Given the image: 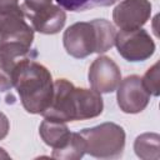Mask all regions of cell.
Masks as SVG:
<instances>
[{
  "label": "cell",
  "instance_id": "1",
  "mask_svg": "<svg viewBox=\"0 0 160 160\" xmlns=\"http://www.w3.org/2000/svg\"><path fill=\"white\" fill-rule=\"evenodd\" d=\"M102 109L104 102L98 91L75 88L66 79H58L54 81L50 105L41 115L65 122L96 118L102 112Z\"/></svg>",
  "mask_w": 160,
  "mask_h": 160
},
{
  "label": "cell",
  "instance_id": "2",
  "mask_svg": "<svg viewBox=\"0 0 160 160\" xmlns=\"http://www.w3.org/2000/svg\"><path fill=\"white\" fill-rule=\"evenodd\" d=\"M11 81L28 112L41 115L48 109L54 92V82L50 71L44 65L34 58L24 59L14 68Z\"/></svg>",
  "mask_w": 160,
  "mask_h": 160
},
{
  "label": "cell",
  "instance_id": "3",
  "mask_svg": "<svg viewBox=\"0 0 160 160\" xmlns=\"http://www.w3.org/2000/svg\"><path fill=\"white\" fill-rule=\"evenodd\" d=\"M115 38L116 30L110 21L95 19L70 25L62 35V44L70 56L84 59L92 52L101 54L111 49Z\"/></svg>",
  "mask_w": 160,
  "mask_h": 160
},
{
  "label": "cell",
  "instance_id": "4",
  "mask_svg": "<svg viewBox=\"0 0 160 160\" xmlns=\"http://www.w3.org/2000/svg\"><path fill=\"white\" fill-rule=\"evenodd\" d=\"M85 145V154L99 159H118L125 148V131L115 122H102L79 131Z\"/></svg>",
  "mask_w": 160,
  "mask_h": 160
},
{
  "label": "cell",
  "instance_id": "5",
  "mask_svg": "<svg viewBox=\"0 0 160 160\" xmlns=\"http://www.w3.org/2000/svg\"><path fill=\"white\" fill-rule=\"evenodd\" d=\"M34 29L25 20L19 0H0V44H21L30 46Z\"/></svg>",
  "mask_w": 160,
  "mask_h": 160
},
{
  "label": "cell",
  "instance_id": "6",
  "mask_svg": "<svg viewBox=\"0 0 160 160\" xmlns=\"http://www.w3.org/2000/svg\"><path fill=\"white\" fill-rule=\"evenodd\" d=\"M115 45L119 54L128 61L138 62L148 60L155 51V42L144 29L121 30L116 32Z\"/></svg>",
  "mask_w": 160,
  "mask_h": 160
},
{
  "label": "cell",
  "instance_id": "7",
  "mask_svg": "<svg viewBox=\"0 0 160 160\" xmlns=\"http://www.w3.org/2000/svg\"><path fill=\"white\" fill-rule=\"evenodd\" d=\"M116 100L120 110L124 112L138 114L148 106L150 94L144 88L140 76L130 75L119 82Z\"/></svg>",
  "mask_w": 160,
  "mask_h": 160
},
{
  "label": "cell",
  "instance_id": "8",
  "mask_svg": "<svg viewBox=\"0 0 160 160\" xmlns=\"http://www.w3.org/2000/svg\"><path fill=\"white\" fill-rule=\"evenodd\" d=\"M151 15L149 0H122L112 11V20L120 30H135L146 24Z\"/></svg>",
  "mask_w": 160,
  "mask_h": 160
},
{
  "label": "cell",
  "instance_id": "9",
  "mask_svg": "<svg viewBox=\"0 0 160 160\" xmlns=\"http://www.w3.org/2000/svg\"><path fill=\"white\" fill-rule=\"evenodd\" d=\"M89 82L99 94H109L116 90L121 81V72L114 60L108 56L96 58L89 68Z\"/></svg>",
  "mask_w": 160,
  "mask_h": 160
},
{
  "label": "cell",
  "instance_id": "10",
  "mask_svg": "<svg viewBox=\"0 0 160 160\" xmlns=\"http://www.w3.org/2000/svg\"><path fill=\"white\" fill-rule=\"evenodd\" d=\"M26 18L30 19L34 30L46 35L58 34L66 21V14L62 8L52 4L45 9L26 15Z\"/></svg>",
  "mask_w": 160,
  "mask_h": 160
},
{
  "label": "cell",
  "instance_id": "11",
  "mask_svg": "<svg viewBox=\"0 0 160 160\" xmlns=\"http://www.w3.org/2000/svg\"><path fill=\"white\" fill-rule=\"evenodd\" d=\"M39 134L42 141L46 145L51 146L54 150L64 148L71 138V132L65 125V122L46 119V118L40 124Z\"/></svg>",
  "mask_w": 160,
  "mask_h": 160
},
{
  "label": "cell",
  "instance_id": "12",
  "mask_svg": "<svg viewBox=\"0 0 160 160\" xmlns=\"http://www.w3.org/2000/svg\"><path fill=\"white\" fill-rule=\"evenodd\" d=\"M160 136L156 132H145L139 135L134 142L135 154L142 160H159Z\"/></svg>",
  "mask_w": 160,
  "mask_h": 160
},
{
  "label": "cell",
  "instance_id": "13",
  "mask_svg": "<svg viewBox=\"0 0 160 160\" xmlns=\"http://www.w3.org/2000/svg\"><path fill=\"white\" fill-rule=\"evenodd\" d=\"M85 154V145L82 138L79 132H71V138L69 142L61 148L52 150L51 156L54 159H64V160H79Z\"/></svg>",
  "mask_w": 160,
  "mask_h": 160
},
{
  "label": "cell",
  "instance_id": "14",
  "mask_svg": "<svg viewBox=\"0 0 160 160\" xmlns=\"http://www.w3.org/2000/svg\"><path fill=\"white\" fill-rule=\"evenodd\" d=\"M118 0H56L60 8L70 11H84L98 6H110Z\"/></svg>",
  "mask_w": 160,
  "mask_h": 160
},
{
  "label": "cell",
  "instance_id": "15",
  "mask_svg": "<svg viewBox=\"0 0 160 160\" xmlns=\"http://www.w3.org/2000/svg\"><path fill=\"white\" fill-rule=\"evenodd\" d=\"M144 88L150 95L158 96L159 95V64H154L141 79Z\"/></svg>",
  "mask_w": 160,
  "mask_h": 160
},
{
  "label": "cell",
  "instance_id": "16",
  "mask_svg": "<svg viewBox=\"0 0 160 160\" xmlns=\"http://www.w3.org/2000/svg\"><path fill=\"white\" fill-rule=\"evenodd\" d=\"M51 2H52V0H25L21 9L26 16L29 14H32L35 11L48 8L49 5H51Z\"/></svg>",
  "mask_w": 160,
  "mask_h": 160
},
{
  "label": "cell",
  "instance_id": "17",
  "mask_svg": "<svg viewBox=\"0 0 160 160\" xmlns=\"http://www.w3.org/2000/svg\"><path fill=\"white\" fill-rule=\"evenodd\" d=\"M11 88H12V81L0 65V91H6L10 90Z\"/></svg>",
  "mask_w": 160,
  "mask_h": 160
},
{
  "label": "cell",
  "instance_id": "18",
  "mask_svg": "<svg viewBox=\"0 0 160 160\" xmlns=\"http://www.w3.org/2000/svg\"><path fill=\"white\" fill-rule=\"evenodd\" d=\"M9 129H10V122H9L8 116L0 111V140L6 138Z\"/></svg>",
  "mask_w": 160,
  "mask_h": 160
},
{
  "label": "cell",
  "instance_id": "19",
  "mask_svg": "<svg viewBox=\"0 0 160 160\" xmlns=\"http://www.w3.org/2000/svg\"><path fill=\"white\" fill-rule=\"evenodd\" d=\"M0 159H10V155L1 148H0Z\"/></svg>",
  "mask_w": 160,
  "mask_h": 160
}]
</instances>
